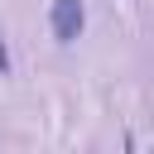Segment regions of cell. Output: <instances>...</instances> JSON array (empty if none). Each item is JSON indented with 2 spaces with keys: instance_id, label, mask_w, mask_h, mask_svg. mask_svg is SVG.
Here are the masks:
<instances>
[{
  "instance_id": "6da1fadb",
  "label": "cell",
  "mask_w": 154,
  "mask_h": 154,
  "mask_svg": "<svg viewBox=\"0 0 154 154\" xmlns=\"http://www.w3.org/2000/svg\"><path fill=\"white\" fill-rule=\"evenodd\" d=\"M53 38L58 43H72L77 34H82V24H87V10H82V0H53Z\"/></svg>"
},
{
  "instance_id": "7a4b0ae2",
  "label": "cell",
  "mask_w": 154,
  "mask_h": 154,
  "mask_svg": "<svg viewBox=\"0 0 154 154\" xmlns=\"http://www.w3.org/2000/svg\"><path fill=\"white\" fill-rule=\"evenodd\" d=\"M0 72H10V48H5V34H0Z\"/></svg>"
}]
</instances>
